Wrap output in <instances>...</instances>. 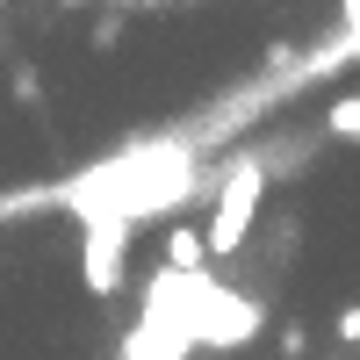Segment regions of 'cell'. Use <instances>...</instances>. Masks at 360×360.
I'll return each mask as SVG.
<instances>
[{
	"mask_svg": "<svg viewBox=\"0 0 360 360\" xmlns=\"http://www.w3.org/2000/svg\"><path fill=\"white\" fill-rule=\"evenodd\" d=\"M259 195H266V159L259 152H238L224 173H217V202H209V259H231V252H245V238L259 224Z\"/></svg>",
	"mask_w": 360,
	"mask_h": 360,
	"instance_id": "1",
	"label": "cell"
},
{
	"mask_svg": "<svg viewBox=\"0 0 360 360\" xmlns=\"http://www.w3.org/2000/svg\"><path fill=\"white\" fill-rule=\"evenodd\" d=\"M79 224H86V238H79V274H86V288L94 295H108L115 281H123V266H130V217L115 202H94V209H79Z\"/></svg>",
	"mask_w": 360,
	"mask_h": 360,
	"instance_id": "2",
	"label": "cell"
},
{
	"mask_svg": "<svg viewBox=\"0 0 360 360\" xmlns=\"http://www.w3.org/2000/svg\"><path fill=\"white\" fill-rule=\"evenodd\" d=\"M188 317H195V346H245V339L259 332V303L231 295L217 274H209V266H202V281H195Z\"/></svg>",
	"mask_w": 360,
	"mask_h": 360,
	"instance_id": "3",
	"label": "cell"
},
{
	"mask_svg": "<svg viewBox=\"0 0 360 360\" xmlns=\"http://www.w3.org/2000/svg\"><path fill=\"white\" fill-rule=\"evenodd\" d=\"M166 266H209V238L195 224H173L166 231Z\"/></svg>",
	"mask_w": 360,
	"mask_h": 360,
	"instance_id": "4",
	"label": "cell"
},
{
	"mask_svg": "<svg viewBox=\"0 0 360 360\" xmlns=\"http://www.w3.org/2000/svg\"><path fill=\"white\" fill-rule=\"evenodd\" d=\"M324 130L332 137H360V94H339L332 108H324Z\"/></svg>",
	"mask_w": 360,
	"mask_h": 360,
	"instance_id": "5",
	"label": "cell"
},
{
	"mask_svg": "<svg viewBox=\"0 0 360 360\" xmlns=\"http://www.w3.org/2000/svg\"><path fill=\"white\" fill-rule=\"evenodd\" d=\"M115 37H123V0H115V15H101V22H94V51H108Z\"/></svg>",
	"mask_w": 360,
	"mask_h": 360,
	"instance_id": "6",
	"label": "cell"
},
{
	"mask_svg": "<svg viewBox=\"0 0 360 360\" xmlns=\"http://www.w3.org/2000/svg\"><path fill=\"white\" fill-rule=\"evenodd\" d=\"M339 339H346V346H360V303H353V310L339 317Z\"/></svg>",
	"mask_w": 360,
	"mask_h": 360,
	"instance_id": "7",
	"label": "cell"
},
{
	"mask_svg": "<svg viewBox=\"0 0 360 360\" xmlns=\"http://www.w3.org/2000/svg\"><path fill=\"white\" fill-rule=\"evenodd\" d=\"M339 15H346V22H360V0H339Z\"/></svg>",
	"mask_w": 360,
	"mask_h": 360,
	"instance_id": "8",
	"label": "cell"
},
{
	"mask_svg": "<svg viewBox=\"0 0 360 360\" xmlns=\"http://www.w3.org/2000/svg\"><path fill=\"white\" fill-rule=\"evenodd\" d=\"M123 8H152V0H123Z\"/></svg>",
	"mask_w": 360,
	"mask_h": 360,
	"instance_id": "9",
	"label": "cell"
},
{
	"mask_svg": "<svg viewBox=\"0 0 360 360\" xmlns=\"http://www.w3.org/2000/svg\"><path fill=\"white\" fill-rule=\"evenodd\" d=\"M65 8H86V0H65Z\"/></svg>",
	"mask_w": 360,
	"mask_h": 360,
	"instance_id": "10",
	"label": "cell"
}]
</instances>
